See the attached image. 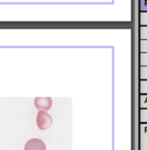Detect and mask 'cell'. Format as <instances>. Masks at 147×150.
<instances>
[{
	"label": "cell",
	"mask_w": 147,
	"mask_h": 150,
	"mask_svg": "<svg viewBox=\"0 0 147 150\" xmlns=\"http://www.w3.org/2000/svg\"><path fill=\"white\" fill-rule=\"evenodd\" d=\"M52 117L47 111L38 110L36 115V124L40 130H46L52 125Z\"/></svg>",
	"instance_id": "6da1fadb"
},
{
	"label": "cell",
	"mask_w": 147,
	"mask_h": 150,
	"mask_svg": "<svg viewBox=\"0 0 147 150\" xmlns=\"http://www.w3.org/2000/svg\"><path fill=\"white\" fill-rule=\"evenodd\" d=\"M24 150H46V145L40 138H31L26 141Z\"/></svg>",
	"instance_id": "7a4b0ae2"
},
{
	"label": "cell",
	"mask_w": 147,
	"mask_h": 150,
	"mask_svg": "<svg viewBox=\"0 0 147 150\" xmlns=\"http://www.w3.org/2000/svg\"><path fill=\"white\" fill-rule=\"evenodd\" d=\"M52 98L51 97H35L34 106L38 110L48 111L52 107Z\"/></svg>",
	"instance_id": "3957f363"
}]
</instances>
